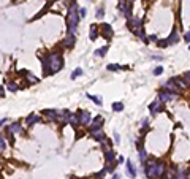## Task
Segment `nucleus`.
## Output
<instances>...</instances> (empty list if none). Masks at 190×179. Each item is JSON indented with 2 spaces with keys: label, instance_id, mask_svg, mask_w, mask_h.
I'll use <instances>...</instances> for the list:
<instances>
[{
  "label": "nucleus",
  "instance_id": "f257e3e1",
  "mask_svg": "<svg viewBox=\"0 0 190 179\" xmlns=\"http://www.w3.org/2000/svg\"><path fill=\"white\" fill-rule=\"evenodd\" d=\"M64 67V59L60 52H49L43 60V73L46 76L60 71Z\"/></svg>",
  "mask_w": 190,
  "mask_h": 179
},
{
  "label": "nucleus",
  "instance_id": "f03ea898",
  "mask_svg": "<svg viewBox=\"0 0 190 179\" xmlns=\"http://www.w3.org/2000/svg\"><path fill=\"white\" fill-rule=\"evenodd\" d=\"M144 174L149 179H159L165 174V163L163 162H157V160H149L144 162Z\"/></svg>",
  "mask_w": 190,
  "mask_h": 179
},
{
  "label": "nucleus",
  "instance_id": "7ed1b4c3",
  "mask_svg": "<svg viewBox=\"0 0 190 179\" xmlns=\"http://www.w3.org/2000/svg\"><path fill=\"white\" fill-rule=\"evenodd\" d=\"M79 8L76 5V2L73 0L71 2V7L68 10V17H67V25H68V33H75L76 29H78V24H79Z\"/></svg>",
  "mask_w": 190,
  "mask_h": 179
},
{
  "label": "nucleus",
  "instance_id": "20e7f679",
  "mask_svg": "<svg viewBox=\"0 0 190 179\" xmlns=\"http://www.w3.org/2000/svg\"><path fill=\"white\" fill-rule=\"evenodd\" d=\"M176 98H177V94H176V92H170V90H166V89L160 90V92H159V97H157V100H160L162 103H166V102H173V100H176Z\"/></svg>",
  "mask_w": 190,
  "mask_h": 179
},
{
  "label": "nucleus",
  "instance_id": "39448f33",
  "mask_svg": "<svg viewBox=\"0 0 190 179\" xmlns=\"http://www.w3.org/2000/svg\"><path fill=\"white\" fill-rule=\"evenodd\" d=\"M149 111H151V114H159V113H162V111H163V103H162L160 100L152 102V103L149 105Z\"/></svg>",
  "mask_w": 190,
  "mask_h": 179
},
{
  "label": "nucleus",
  "instance_id": "423d86ee",
  "mask_svg": "<svg viewBox=\"0 0 190 179\" xmlns=\"http://www.w3.org/2000/svg\"><path fill=\"white\" fill-rule=\"evenodd\" d=\"M102 35H103V38L109 40V38L114 37V30H112V27L109 24H102Z\"/></svg>",
  "mask_w": 190,
  "mask_h": 179
},
{
  "label": "nucleus",
  "instance_id": "0eeeda50",
  "mask_svg": "<svg viewBox=\"0 0 190 179\" xmlns=\"http://www.w3.org/2000/svg\"><path fill=\"white\" fill-rule=\"evenodd\" d=\"M78 121H79V125H87L90 122V113L87 111H82V113L78 114Z\"/></svg>",
  "mask_w": 190,
  "mask_h": 179
},
{
  "label": "nucleus",
  "instance_id": "6e6552de",
  "mask_svg": "<svg viewBox=\"0 0 190 179\" xmlns=\"http://www.w3.org/2000/svg\"><path fill=\"white\" fill-rule=\"evenodd\" d=\"M90 132H92V136H94L95 141L105 143V133H103L102 128H95V130H90Z\"/></svg>",
  "mask_w": 190,
  "mask_h": 179
},
{
  "label": "nucleus",
  "instance_id": "1a4fd4ad",
  "mask_svg": "<svg viewBox=\"0 0 190 179\" xmlns=\"http://www.w3.org/2000/svg\"><path fill=\"white\" fill-rule=\"evenodd\" d=\"M43 114L48 117V119H49V121H57L60 111H57V110H44Z\"/></svg>",
  "mask_w": 190,
  "mask_h": 179
},
{
  "label": "nucleus",
  "instance_id": "9d476101",
  "mask_svg": "<svg viewBox=\"0 0 190 179\" xmlns=\"http://www.w3.org/2000/svg\"><path fill=\"white\" fill-rule=\"evenodd\" d=\"M76 43V38H75V33H68L64 40V46L65 48H73Z\"/></svg>",
  "mask_w": 190,
  "mask_h": 179
},
{
  "label": "nucleus",
  "instance_id": "9b49d317",
  "mask_svg": "<svg viewBox=\"0 0 190 179\" xmlns=\"http://www.w3.org/2000/svg\"><path fill=\"white\" fill-rule=\"evenodd\" d=\"M125 168H127V174H128L130 178H133V179H135V178H136V166L133 165V162H132V160H127Z\"/></svg>",
  "mask_w": 190,
  "mask_h": 179
},
{
  "label": "nucleus",
  "instance_id": "f8f14e48",
  "mask_svg": "<svg viewBox=\"0 0 190 179\" xmlns=\"http://www.w3.org/2000/svg\"><path fill=\"white\" fill-rule=\"evenodd\" d=\"M7 130H8V133H10V135H14V133H22V132H24L19 122H14V124H11L10 127L7 128Z\"/></svg>",
  "mask_w": 190,
  "mask_h": 179
},
{
  "label": "nucleus",
  "instance_id": "ddd939ff",
  "mask_svg": "<svg viewBox=\"0 0 190 179\" xmlns=\"http://www.w3.org/2000/svg\"><path fill=\"white\" fill-rule=\"evenodd\" d=\"M103 122H105V119H103L102 116H97L92 121V125H90V130H95V128H102V125H103Z\"/></svg>",
  "mask_w": 190,
  "mask_h": 179
},
{
  "label": "nucleus",
  "instance_id": "4468645a",
  "mask_svg": "<svg viewBox=\"0 0 190 179\" xmlns=\"http://www.w3.org/2000/svg\"><path fill=\"white\" fill-rule=\"evenodd\" d=\"M166 40H168V45H176L177 41H179V35H177V30H176V27L173 29V32H171V35L168 38H166Z\"/></svg>",
  "mask_w": 190,
  "mask_h": 179
},
{
  "label": "nucleus",
  "instance_id": "2eb2a0df",
  "mask_svg": "<svg viewBox=\"0 0 190 179\" xmlns=\"http://www.w3.org/2000/svg\"><path fill=\"white\" fill-rule=\"evenodd\" d=\"M25 122H27V125L30 127V125H33V124H37V122H40V116H38V114H30V116H27Z\"/></svg>",
  "mask_w": 190,
  "mask_h": 179
},
{
  "label": "nucleus",
  "instance_id": "dca6fc26",
  "mask_svg": "<svg viewBox=\"0 0 190 179\" xmlns=\"http://www.w3.org/2000/svg\"><path fill=\"white\" fill-rule=\"evenodd\" d=\"M89 37H90L92 41L97 40V37H98V25H95V24L90 25V35H89Z\"/></svg>",
  "mask_w": 190,
  "mask_h": 179
},
{
  "label": "nucleus",
  "instance_id": "f3484780",
  "mask_svg": "<svg viewBox=\"0 0 190 179\" xmlns=\"http://www.w3.org/2000/svg\"><path fill=\"white\" fill-rule=\"evenodd\" d=\"M176 179H189V173L185 171L184 168H177L176 173Z\"/></svg>",
  "mask_w": 190,
  "mask_h": 179
},
{
  "label": "nucleus",
  "instance_id": "a211bd4d",
  "mask_svg": "<svg viewBox=\"0 0 190 179\" xmlns=\"http://www.w3.org/2000/svg\"><path fill=\"white\" fill-rule=\"evenodd\" d=\"M94 54H95V55H98V57H103V55H106V54H108V46H103V48L97 49V51H95Z\"/></svg>",
  "mask_w": 190,
  "mask_h": 179
},
{
  "label": "nucleus",
  "instance_id": "6ab92c4d",
  "mask_svg": "<svg viewBox=\"0 0 190 179\" xmlns=\"http://www.w3.org/2000/svg\"><path fill=\"white\" fill-rule=\"evenodd\" d=\"M7 148V141H5V135L0 133V152H3Z\"/></svg>",
  "mask_w": 190,
  "mask_h": 179
},
{
  "label": "nucleus",
  "instance_id": "aec40b11",
  "mask_svg": "<svg viewBox=\"0 0 190 179\" xmlns=\"http://www.w3.org/2000/svg\"><path fill=\"white\" fill-rule=\"evenodd\" d=\"M122 110H124V103H119V102L112 103V111H116V113H120Z\"/></svg>",
  "mask_w": 190,
  "mask_h": 179
},
{
  "label": "nucleus",
  "instance_id": "412c9836",
  "mask_svg": "<svg viewBox=\"0 0 190 179\" xmlns=\"http://www.w3.org/2000/svg\"><path fill=\"white\" fill-rule=\"evenodd\" d=\"M139 160H141L142 163L147 160V152H146V149H142V148L139 149Z\"/></svg>",
  "mask_w": 190,
  "mask_h": 179
},
{
  "label": "nucleus",
  "instance_id": "4be33fe9",
  "mask_svg": "<svg viewBox=\"0 0 190 179\" xmlns=\"http://www.w3.org/2000/svg\"><path fill=\"white\" fill-rule=\"evenodd\" d=\"M7 89L11 90V92H16V90L19 89V86H17L16 83H13V81H11V83H7Z\"/></svg>",
  "mask_w": 190,
  "mask_h": 179
},
{
  "label": "nucleus",
  "instance_id": "5701e85b",
  "mask_svg": "<svg viewBox=\"0 0 190 179\" xmlns=\"http://www.w3.org/2000/svg\"><path fill=\"white\" fill-rule=\"evenodd\" d=\"M81 75H84V70H82V68H76L75 71L71 73V79H76L78 76H81Z\"/></svg>",
  "mask_w": 190,
  "mask_h": 179
},
{
  "label": "nucleus",
  "instance_id": "b1692460",
  "mask_svg": "<svg viewBox=\"0 0 190 179\" xmlns=\"http://www.w3.org/2000/svg\"><path fill=\"white\" fill-rule=\"evenodd\" d=\"M90 100H94L95 102V105H98V106H102V98L100 97H95V95H87Z\"/></svg>",
  "mask_w": 190,
  "mask_h": 179
},
{
  "label": "nucleus",
  "instance_id": "393cba45",
  "mask_svg": "<svg viewBox=\"0 0 190 179\" xmlns=\"http://www.w3.org/2000/svg\"><path fill=\"white\" fill-rule=\"evenodd\" d=\"M152 73H154V75H155V76L162 75V73H163V67H160V65H159V67H155V68H154V71H152Z\"/></svg>",
  "mask_w": 190,
  "mask_h": 179
},
{
  "label": "nucleus",
  "instance_id": "a878e982",
  "mask_svg": "<svg viewBox=\"0 0 190 179\" xmlns=\"http://www.w3.org/2000/svg\"><path fill=\"white\" fill-rule=\"evenodd\" d=\"M103 16H105V10H103V7H100L98 10H97V17H98V19H102Z\"/></svg>",
  "mask_w": 190,
  "mask_h": 179
},
{
  "label": "nucleus",
  "instance_id": "bb28decb",
  "mask_svg": "<svg viewBox=\"0 0 190 179\" xmlns=\"http://www.w3.org/2000/svg\"><path fill=\"white\" fill-rule=\"evenodd\" d=\"M106 68H108L109 71H117V70H120V65H108Z\"/></svg>",
  "mask_w": 190,
  "mask_h": 179
},
{
  "label": "nucleus",
  "instance_id": "cd10ccee",
  "mask_svg": "<svg viewBox=\"0 0 190 179\" xmlns=\"http://www.w3.org/2000/svg\"><path fill=\"white\" fill-rule=\"evenodd\" d=\"M157 45H159L160 48H166V46H170V45H168V40H162V41H157Z\"/></svg>",
  "mask_w": 190,
  "mask_h": 179
},
{
  "label": "nucleus",
  "instance_id": "c85d7f7f",
  "mask_svg": "<svg viewBox=\"0 0 190 179\" xmlns=\"http://www.w3.org/2000/svg\"><path fill=\"white\" fill-rule=\"evenodd\" d=\"M184 81H185V84H187V86L190 84V70L185 73V75H184Z\"/></svg>",
  "mask_w": 190,
  "mask_h": 179
},
{
  "label": "nucleus",
  "instance_id": "c756f323",
  "mask_svg": "<svg viewBox=\"0 0 190 179\" xmlns=\"http://www.w3.org/2000/svg\"><path fill=\"white\" fill-rule=\"evenodd\" d=\"M86 14H87V10L86 8H79V17H86Z\"/></svg>",
  "mask_w": 190,
  "mask_h": 179
},
{
  "label": "nucleus",
  "instance_id": "7c9ffc66",
  "mask_svg": "<svg viewBox=\"0 0 190 179\" xmlns=\"http://www.w3.org/2000/svg\"><path fill=\"white\" fill-rule=\"evenodd\" d=\"M149 41H159L157 35H151V37H149Z\"/></svg>",
  "mask_w": 190,
  "mask_h": 179
},
{
  "label": "nucleus",
  "instance_id": "2f4dec72",
  "mask_svg": "<svg viewBox=\"0 0 190 179\" xmlns=\"http://www.w3.org/2000/svg\"><path fill=\"white\" fill-rule=\"evenodd\" d=\"M184 40H185V41H189V43H190V32H187V33L184 35Z\"/></svg>",
  "mask_w": 190,
  "mask_h": 179
},
{
  "label": "nucleus",
  "instance_id": "473e14b6",
  "mask_svg": "<svg viewBox=\"0 0 190 179\" xmlns=\"http://www.w3.org/2000/svg\"><path fill=\"white\" fill-rule=\"evenodd\" d=\"M3 124H7V117H3V119H0V127H2Z\"/></svg>",
  "mask_w": 190,
  "mask_h": 179
},
{
  "label": "nucleus",
  "instance_id": "72a5a7b5",
  "mask_svg": "<svg viewBox=\"0 0 190 179\" xmlns=\"http://www.w3.org/2000/svg\"><path fill=\"white\" fill-rule=\"evenodd\" d=\"M5 95V90H3V87L0 86V97H3Z\"/></svg>",
  "mask_w": 190,
  "mask_h": 179
},
{
  "label": "nucleus",
  "instance_id": "f704fd0d",
  "mask_svg": "<svg viewBox=\"0 0 190 179\" xmlns=\"http://www.w3.org/2000/svg\"><path fill=\"white\" fill-rule=\"evenodd\" d=\"M112 179H120V176H119V174H114V176H112Z\"/></svg>",
  "mask_w": 190,
  "mask_h": 179
},
{
  "label": "nucleus",
  "instance_id": "c9c22d12",
  "mask_svg": "<svg viewBox=\"0 0 190 179\" xmlns=\"http://www.w3.org/2000/svg\"><path fill=\"white\" fill-rule=\"evenodd\" d=\"M2 166H3V163H2V160H0V168H2Z\"/></svg>",
  "mask_w": 190,
  "mask_h": 179
},
{
  "label": "nucleus",
  "instance_id": "e433bc0d",
  "mask_svg": "<svg viewBox=\"0 0 190 179\" xmlns=\"http://www.w3.org/2000/svg\"><path fill=\"white\" fill-rule=\"evenodd\" d=\"M189 179H190V171H189Z\"/></svg>",
  "mask_w": 190,
  "mask_h": 179
},
{
  "label": "nucleus",
  "instance_id": "4c0bfd02",
  "mask_svg": "<svg viewBox=\"0 0 190 179\" xmlns=\"http://www.w3.org/2000/svg\"><path fill=\"white\" fill-rule=\"evenodd\" d=\"M189 49H190V48H189Z\"/></svg>",
  "mask_w": 190,
  "mask_h": 179
}]
</instances>
